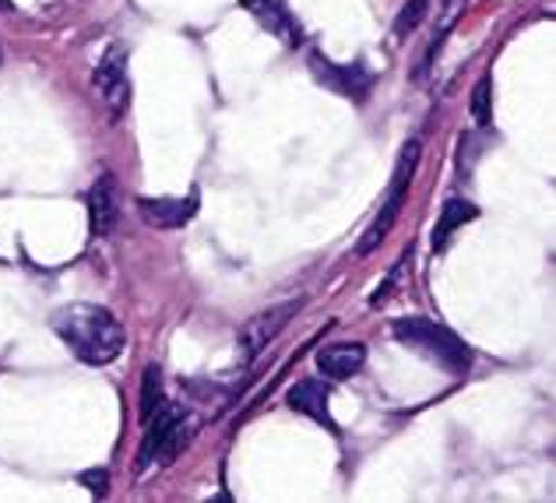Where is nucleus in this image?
I'll return each mask as SVG.
<instances>
[{
    "label": "nucleus",
    "mask_w": 556,
    "mask_h": 503,
    "mask_svg": "<svg viewBox=\"0 0 556 503\" xmlns=\"http://www.w3.org/2000/svg\"><path fill=\"white\" fill-rule=\"evenodd\" d=\"M50 328L61 335V342L89 366H106L124 352L127 335L106 306L96 303H71L50 317Z\"/></svg>",
    "instance_id": "f257e3e1"
},
{
    "label": "nucleus",
    "mask_w": 556,
    "mask_h": 503,
    "mask_svg": "<svg viewBox=\"0 0 556 503\" xmlns=\"http://www.w3.org/2000/svg\"><path fill=\"white\" fill-rule=\"evenodd\" d=\"M391 331L405 349L427 356L430 363L447 369L451 377H462L468 374V366H472V349H468L455 331H447L427 317H402V320H394Z\"/></svg>",
    "instance_id": "f03ea898"
},
{
    "label": "nucleus",
    "mask_w": 556,
    "mask_h": 503,
    "mask_svg": "<svg viewBox=\"0 0 556 503\" xmlns=\"http://www.w3.org/2000/svg\"><path fill=\"white\" fill-rule=\"evenodd\" d=\"M416 166H419V141L413 138L399 155V166H394V180L388 187L384 204H380V212L374 215L367 236H363L359 247H356L359 257L374 254V250L388 240V232L394 229V222H399V215H402V204H405V194H408V184H413V176H416Z\"/></svg>",
    "instance_id": "7ed1b4c3"
},
{
    "label": "nucleus",
    "mask_w": 556,
    "mask_h": 503,
    "mask_svg": "<svg viewBox=\"0 0 556 503\" xmlns=\"http://www.w3.org/2000/svg\"><path fill=\"white\" fill-rule=\"evenodd\" d=\"M187 437V419L177 405H159L149 419H144V440L138 454V468H149L152 462H173L177 451L184 448Z\"/></svg>",
    "instance_id": "20e7f679"
},
{
    "label": "nucleus",
    "mask_w": 556,
    "mask_h": 503,
    "mask_svg": "<svg viewBox=\"0 0 556 503\" xmlns=\"http://www.w3.org/2000/svg\"><path fill=\"white\" fill-rule=\"evenodd\" d=\"M300 300H289V303H278V306H268L261 310V314H254L251 320L240 328V363H254L261 352H265L278 335H282V328L289 324V317L300 314Z\"/></svg>",
    "instance_id": "39448f33"
},
{
    "label": "nucleus",
    "mask_w": 556,
    "mask_h": 503,
    "mask_svg": "<svg viewBox=\"0 0 556 503\" xmlns=\"http://www.w3.org/2000/svg\"><path fill=\"white\" fill-rule=\"evenodd\" d=\"M92 85L99 102L106 106L113 121H121L124 110L130 106V78H127V53L121 47H110L106 56L92 71Z\"/></svg>",
    "instance_id": "423d86ee"
},
{
    "label": "nucleus",
    "mask_w": 556,
    "mask_h": 503,
    "mask_svg": "<svg viewBox=\"0 0 556 503\" xmlns=\"http://www.w3.org/2000/svg\"><path fill=\"white\" fill-rule=\"evenodd\" d=\"M311 71H314V78L325 88H331L334 96L363 102L374 92V71L363 61H356V64H331L328 56L311 53Z\"/></svg>",
    "instance_id": "0eeeda50"
},
{
    "label": "nucleus",
    "mask_w": 556,
    "mask_h": 503,
    "mask_svg": "<svg viewBox=\"0 0 556 503\" xmlns=\"http://www.w3.org/2000/svg\"><path fill=\"white\" fill-rule=\"evenodd\" d=\"M240 8L251 11L271 36L286 42V47H300L303 42V25L296 22V14L289 11L286 0H240Z\"/></svg>",
    "instance_id": "6e6552de"
},
{
    "label": "nucleus",
    "mask_w": 556,
    "mask_h": 503,
    "mask_svg": "<svg viewBox=\"0 0 556 503\" xmlns=\"http://www.w3.org/2000/svg\"><path fill=\"white\" fill-rule=\"evenodd\" d=\"M138 212L155 229H180L198 215V194H187V198H138Z\"/></svg>",
    "instance_id": "1a4fd4ad"
},
{
    "label": "nucleus",
    "mask_w": 556,
    "mask_h": 503,
    "mask_svg": "<svg viewBox=\"0 0 556 503\" xmlns=\"http://www.w3.org/2000/svg\"><path fill=\"white\" fill-rule=\"evenodd\" d=\"M328 398H331V391H328L325 380H300V383H292V388H289L286 402H289L292 412H303V416L317 419L325 430L339 433V426H334L331 412H328Z\"/></svg>",
    "instance_id": "9d476101"
},
{
    "label": "nucleus",
    "mask_w": 556,
    "mask_h": 503,
    "mask_svg": "<svg viewBox=\"0 0 556 503\" xmlns=\"http://www.w3.org/2000/svg\"><path fill=\"white\" fill-rule=\"evenodd\" d=\"M116 218H121V194H116V180L102 173L89 190V226L92 236H110Z\"/></svg>",
    "instance_id": "9b49d317"
},
{
    "label": "nucleus",
    "mask_w": 556,
    "mask_h": 503,
    "mask_svg": "<svg viewBox=\"0 0 556 503\" xmlns=\"http://www.w3.org/2000/svg\"><path fill=\"white\" fill-rule=\"evenodd\" d=\"M363 363H367V345H359V342H334L317 352V369L331 380L356 377Z\"/></svg>",
    "instance_id": "f8f14e48"
},
{
    "label": "nucleus",
    "mask_w": 556,
    "mask_h": 503,
    "mask_svg": "<svg viewBox=\"0 0 556 503\" xmlns=\"http://www.w3.org/2000/svg\"><path fill=\"white\" fill-rule=\"evenodd\" d=\"M465 8H468V0H441V8H437V22H433V36H430V42H427V50H422V61H419L416 78H427V74L433 71L437 53L444 50L447 33L455 28V22L462 18V11H465Z\"/></svg>",
    "instance_id": "ddd939ff"
},
{
    "label": "nucleus",
    "mask_w": 556,
    "mask_h": 503,
    "mask_svg": "<svg viewBox=\"0 0 556 503\" xmlns=\"http://www.w3.org/2000/svg\"><path fill=\"white\" fill-rule=\"evenodd\" d=\"M476 215H479V209L472 201H462V198L444 201V212H441V218H437V229H433V250H444L451 232H455L458 226H465V222H472Z\"/></svg>",
    "instance_id": "4468645a"
},
{
    "label": "nucleus",
    "mask_w": 556,
    "mask_h": 503,
    "mask_svg": "<svg viewBox=\"0 0 556 503\" xmlns=\"http://www.w3.org/2000/svg\"><path fill=\"white\" fill-rule=\"evenodd\" d=\"M163 377H159V366L144 369V383H141V423L152 416V412L163 405Z\"/></svg>",
    "instance_id": "2eb2a0df"
},
{
    "label": "nucleus",
    "mask_w": 556,
    "mask_h": 503,
    "mask_svg": "<svg viewBox=\"0 0 556 503\" xmlns=\"http://www.w3.org/2000/svg\"><path fill=\"white\" fill-rule=\"evenodd\" d=\"M427 8H430V0H408V4L399 11V18H394V36L405 39L408 33H416L422 14H427Z\"/></svg>",
    "instance_id": "dca6fc26"
},
{
    "label": "nucleus",
    "mask_w": 556,
    "mask_h": 503,
    "mask_svg": "<svg viewBox=\"0 0 556 503\" xmlns=\"http://www.w3.org/2000/svg\"><path fill=\"white\" fill-rule=\"evenodd\" d=\"M490 74H486V78H482L479 85H476V92H472V116H476V124L479 127H490L493 124V110H490Z\"/></svg>",
    "instance_id": "f3484780"
},
{
    "label": "nucleus",
    "mask_w": 556,
    "mask_h": 503,
    "mask_svg": "<svg viewBox=\"0 0 556 503\" xmlns=\"http://www.w3.org/2000/svg\"><path fill=\"white\" fill-rule=\"evenodd\" d=\"M81 482H89V490H92V493H106L110 476H106V471H85Z\"/></svg>",
    "instance_id": "a211bd4d"
}]
</instances>
